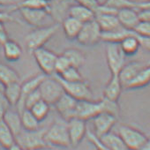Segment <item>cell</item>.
Listing matches in <instances>:
<instances>
[{
  "instance_id": "cell-1",
  "label": "cell",
  "mask_w": 150,
  "mask_h": 150,
  "mask_svg": "<svg viewBox=\"0 0 150 150\" xmlns=\"http://www.w3.org/2000/svg\"><path fill=\"white\" fill-rule=\"evenodd\" d=\"M59 27L60 24L57 22L51 25L35 28L34 30L29 32L25 37V42L28 51L32 53L35 50L43 47L45 43L57 32Z\"/></svg>"
},
{
  "instance_id": "cell-2",
  "label": "cell",
  "mask_w": 150,
  "mask_h": 150,
  "mask_svg": "<svg viewBox=\"0 0 150 150\" xmlns=\"http://www.w3.org/2000/svg\"><path fill=\"white\" fill-rule=\"evenodd\" d=\"M44 139L47 145L67 148L71 146L68 130H67V123L63 120H57L50 126L45 130Z\"/></svg>"
},
{
  "instance_id": "cell-3",
  "label": "cell",
  "mask_w": 150,
  "mask_h": 150,
  "mask_svg": "<svg viewBox=\"0 0 150 150\" xmlns=\"http://www.w3.org/2000/svg\"><path fill=\"white\" fill-rule=\"evenodd\" d=\"M46 129H37L34 131H22L15 136V142L23 150H35L46 146L44 133Z\"/></svg>"
},
{
  "instance_id": "cell-4",
  "label": "cell",
  "mask_w": 150,
  "mask_h": 150,
  "mask_svg": "<svg viewBox=\"0 0 150 150\" xmlns=\"http://www.w3.org/2000/svg\"><path fill=\"white\" fill-rule=\"evenodd\" d=\"M39 91L42 99L50 105H54L55 103L64 93V88L55 75L46 76L39 86Z\"/></svg>"
},
{
  "instance_id": "cell-5",
  "label": "cell",
  "mask_w": 150,
  "mask_h": 150,
  "mask_svg": "<svg viewBox=\"0 0 150 150\" xmlns=\"http://www.w3.org/2000/svg\"><path fill=\"white\" fill-rule=\"evenodd\" d=\"M117 134L128 150H140L147 139V137L142 132L127 125H121L118 127Z\"/></svg>"
},
{
  "instance_id": "cell-6",
  "label": "cell",
  "mask_w": 150,
  "mask_h": 150,
  "mask_svg": "<svg viewBox=\"0 0 150 150\" xmlns=\"http://www.w3.org/2000/svg\"><path fill=\"white\" fill-rule=\"evenodd\" d=\"M55 75V74H54ZM57 79L61 83L64 91L76 99L77 101H83V100H93L94 96L91 88L89 87L88 83H87L85 81H73V82H68L64 81L61 79H59L57 75H55Z\"/></svg>"
},
{
  "instance_id": "cell-7",
  "label": "cell",
  "mask_w": 150,
  "mask_h": 150,
  "mask_svg": "<svg viewBox=\"0 0 150 150\" xmlns=\"http://www.w3.org/2000/svg\"><path fill=\"white\" fill-rule=\"evenodd\" d=\"M102 30L96 20L83 23L82 28L76 38L83 46H94L102 41Z\"/></svg>"
},
{
  "instance_id": "cell-8",
  "label": "cell",
  "mask_w": 150,
  "mask_h": 150,
  "mask_svg": "<svg viewBox=\"0 0 150 150\" xmlns=\"http://www.w3.org/2000/svg\"><path fill=\"white\" fill-rule=\"evenodd\" d=\"M39 68L46 76H52L55 74V63L57 54L50 50L41 47L32 52Z\"/></svg>"
},
{
  "instance_id": "cell-9",
  "label": "cell",
  "mask_w": 150,
  "mask_h": 150,
  "mask_svg": "<svg viewBox=\"0 0 150 150\" xmlns=\"http://www.w3.org/2000/svg\"><path fill=\"white\" fill-rule=\"evenodd\" d=\"M106 60L111 74L118 75L125 64V55L122 51L119 43L108 42L106 47Z\"/></svg>"
},
{
  "instance_id": "cell-10",
  "label": "cell",
  "mask_w": 150,
  "mask_h": 150,
  "mask_svg": "<svg viewBox=\"0 0 150 150\" xmlns=\"http://www.w3.org/2000/svg\"><path fill=\"white\" fill-rule=\"evenodd\" d=\"M103 111H104V106H103V100L78 101L76 106V111H75V117L88 121Z\"/></svg>"
},
{
  "instance_id": "cell-11",
  "label": "cell",
  "mask_w": 150,
  "mask_h": 150,
  "mask_svg": "<svg viewBox=\"0 0 150 150\" xmlns=\"http://www.w3.org/2000/svg\"><path fill=\"white\" fill-rule=\"evenodd\" d=\"M117 117L109 112H101L97 116L92 118L93 126H94V133L101 138L106 133L111 132L112 128L117 123Z\"/></svg>"
},
{
  "instance_id": "cell-12",
  "label": "cell",
  "mask_w": 150,
  "mask_h": 150,
  "mask_svg": "<svg viewBox=\"0 0 150 150\" xmlns=\"http://www.w3.org/2000/svg\"><path fill=\"white\" fill-rule=\"evenodd\" d=\"M66 123L71 146H76L82 141L87 134L88 129L86 121L78 117H73L66 121Z\"/></svg>"
},
{
  "instance_id": "cell-13",
  "label": "cell",
  "mask_w": 150,
  "mask_h": 150,
  "mask_svg": "<svg viewBox=\"0 0 150 150\" xmlns=\"http://www.w3.org/2000/svg\"><path fill=\"white\" fill-rule=\"evenodd\" d=\"M77 100L66 94L65 92L60 96V98L55 103V108L62 119L68 121L75 117Z\"/></svg>"
},
{
  "instance_id": "cell-14",
  "label": "cell",
  "mask_w": 150,
  "mask_h": 150,
  "mask_svg": "<svg viewBox=\"0 0 150 150\" xmlns=\"http://www.w3.org/2000/svg\"><path fill=\"white\" fill-rule=\"evenodd\" d=\"M23 20L30 26L38 28L43 26L46 18L50 15L49 11L45 9H32V8H19Z\"/></svg>"
},
{
  "instance_id": "cell-15",
  "label": "cell",
  "mask_w": 150,
  "mask_h": 150,
  "mask_svg": "<svg viewBox=\"0 0 150 150\" xmlns=\"http://www.w3.org/2000/svg\"><path fill=\"white\" fill-rule=\"evenodd\" d=\"M45 77L46 75L44 73H37L35 76L26 80L23 83H21V96L18 104L16 105V109L19 112H21L22 110V103L25 97L32 91L38 89L40 84Z\"/></svg>"
},
{
  "instance_id": "cell-16",
  "label": "cell",
  "mask_w": 150,
  "mask_h": 150,
  "mask_svg": "<svg viewBox=\"0 0 150 150\" xmlns=\"http://www.w3.org/2000/svg\"><path fill=\"white\" fill-rule=\"evenodd\" d=\"M120 25L128 30H133L139 21V13L134 8H122L117 13Z\"/></svg>"
},
{
  "instance_id": "cell-17",
  "label": "cell",
  "mask_w": 150,
  "mask_h": 150,
  "mask_svg": "<svg viewBox=\"0 0 150 150\" xmlns=\"http://www.w3.org/2000/svg\"><path fill=\"white\" fill-rule=\"evenodd\" d=\"M2 119L11 129L14 136H16L22 131L23 127L21 125V114L17 110V109L13 110V107H9L8 109H6L2 115Z\"/></svg>"
},
{
  "instance_id": "cell-18",
  "label": "cell",
  "mask_w": 150,
  "mask_h": 150,
  "mask_svg": "<svg viewBox=\"0 0 150 150\" xmlns=\"http://www.w3.org/2000/svg\"><path fill=\"white\" fill-rule=\"evenodd\" d=\"M123 88H124L119 80L118 75L111 74L110 81L105 86V88L103 91V97L110 101L117 102L121 96Z\"/></svg>"
},
{
  "instance_id": "cell-19",
  "label": "cell",
  "mask_w": 150,
  "mask_h": 150,
  "mask_svg": "<svg viewBox=\"0 0 150 150\" xmlns=\"http://www.w3.org/2000/svg\"><path fill=\"white\" fill-rule=\"evenodd\" d=\"M95 20L99 25L102 32L114 31L122 27L116 13H96Z\"/></svg>"
},
{
  "instance_id": "cell-20",
  "label": "cell",
  "mask_w": 150,
  "mask_h": 150,
  "mask_svg": "<svg viewBox=\"0 0 150 150\" xmlns=\"http://www.w3.org/2000/svg\"><path fill=\"white\" fill-rule=\"evenodd\" d=\"M143 66L144 65L142 64V63L138 61H132L127 64L125 63V64L123 66L120 72L118 73L119 80L124 88L135 77V75L140 71Z\"/></svg>"
},
{
  "instance_id": "cell-21",
  "label": "cell",
  "mask_w": 150,
  "mask_h": 150,
  "mask_svg": "<svg viewBox=\"0 0 150 150\" xmlns=\"http://www.w3.org/2000/svg\"><path fill=\"white\" fill-rule=\"evenodd\" d=\"M68 16L78 20L81 23H86L95 20L96 13L93 10L80 4L71 5L68 9Z\"/></svg>"
},
{
  "instance_id": "cell-22",
  "label": "cell",
  "mask_w": 150,
  "mask_h": 150,
  "mask_svg": "<svg viewBox=\"0 0 150 150\" xmlns=\"http://www.w3.org/2000/svg\"><path fill=\"white\" fill-rule=\"evenodd\" d=\"M150 83V65H144L135 77L125 86V89H138L149 85Z\"/></svg>"
},
{
  "instance_id": "cell-23",
  "label": "cell",
  "mask_w": 150,
  "mask_h": 150,
  "mask_svg": "<svg viewBox=\"0 0 150 150\" xmlns=\"http://www.w3.org/2000/svg\"><path fill=\"white\" fill-rule=\"evenodd\" d=\"M83 23L71 16L65 17L62 21V28L67 39L76 40Z\"/></svg>"
},
{
  "instance_id": "cell-24",
  "label": "cell",
  "mask_w": 150,
  "mask_h": 150,
  "mask_svg": "<svg viewBox=\"0 0 150 150\" xmlns=\"http://www.w3.org/2000/svg\"><path fill=\"white\" fill-rule=\"evenodd\" d=\"M2 46L4 57L7 61L16 62L21 57L22 48L17 42L9 38Z\"/></svg>"
},
{
  "instance_id": "cell-25",
  "label": "cell",
  "mask_w": 150,
  "mask_h": 150,
  "mask_svg": "<svg viewBox=\"0 0 150 150\" xmlns=\"http://www.w3.org/2000/svg\"><path fill=\"white\" fill-rule=\"evenodd\" d=\"M119 45H120V48H121L122 51L124 52V54L126 57L127 56L130 57V56L135 55L138 52V50H139V49L140 47L138 36L133 32V30H132V32L129 35L125 37L119 42Z\"/></svg>"
},
{
  "instance_id": "cell-26",
  "label": "cell",
  "mask_w": 150,
  "mask_h": 150,
  "mask_svg": "<svg viewBox=\"0 0 150 150\" xmlns=\"http://www.w3.org/2000/svg\"><path fill=\"white\" fill-rule=\"evenodd\" d=\"M4 96L11 107H16L21 96V84L20 81L6 85L4 87Z\"/></svg>"
},
{
  "instance_id": "cell-27",
  "label": "cell",
  "mask_w": 150,
  "mask_h": 150,
  "mask_svg": "<svg viewBox=\"0 0 150 150\" xmlns=\"http://www.w3.org/2000/svg\"><path fill=\"white\" fill-rule=\"evenodd\" d=\"M109 150H128L120 136L114 132H108L100 138Z\"/></svg>"
},
{
  "instance_id": "cell-28",
  "label": "cell",
  "mask_w": 150,
  "mask_h": 150,
  "mask_svg": "<svg viewBox=\"0 0 150 150\" xmlns=\"http://www.w3.org/2000/svg\"><path fill=\"white\" fill-rule=\"evenodd\" d=\"M15 143V136L7 126L5 121L0 117V145L2 148L7 150Z\"/></svg>"
},
{
  "instance_id": "cell-29",
  "label": "cell",
  "mask_w": 150,
  "mask_h": 150,
  "mask_svg": "<svg viewBox=\"0 0 150 150\" xmlns=\"http://www.w3.org/2000/svg\"><path fill=\"white\" fill-rule=\"evenodd\" d=\"M16 81H20L18 72L11 66L0 63V83L6 86Z\"/></svg>"
},
{
  "instance_id": "cell-30",
  "label": "cell",
  "mask_w": 150,
  "mask_h": 150,
  "mask_svg": "<svg viewBox=\"0 0 150 150\" xmlns=\"http://www.w3.org/2000/svg\"><path fill=\"white\" fill-rule=\"evenodd\" d=\"M21 125L24 130L34 131L40 128V121L33 115L28 109H24L21 113Z\"/></svg>"
},
{
  "instance_id": "cell-31",
  "label": "cell",
  "mask_w": 150,
  "mask_h": 150,
  "mask_svg": "<svg viewBox=\"0 0 150 150\" xmlns=\"http://www.w3.org/2000/svg\"><path fill=\"white\" fill-rule=\"evenodd\" d=\"M63 54L67 57L71 66L80 68L85 64V55L81 50L78 49H67L63 52Z\"/></svg>"
},
{
  "instance_id": "cell-32",
  "label": "cell",
  "mask_w": 150,
  "mask_h": 150,
  "mask_svg": "<svg viewBox=\"0 0 150 150\" xmlns=\"http://www.w3.org/2000/svg\"><path fill=\"white\" fill-rule=\"evenodd\" d=\"M50 104L43 101L42 99L40 100L38 103H36L35 105H33L29 110L33 113V115L40 121H43L49 115L50 112Z\"/></svg>"
},
{
  "instance_id": "cell-33",
  "label": "cell",
  "mask_w": 150,
  "mask_h": 150,
  "mask_svg": "<svg viewBox=\"0 0 150 150\" xmlns=\"http://www.w3.org/2000/svg\"><path fill=\"white\" fill-rule=\"evenodd\" d=\"M56 75V74H55ZM57 76L64 81H68V82H73V81H82V75L79 71V68L74 67V66H69L66 70H64L61 74L57 75Z\"/></svg>"
},
{
  "instance_id": "cell-34",
  "label": "cell",
  "mask_w": 150,
  "mask_h": 150,
  "mask_svg": "<svg viewBox=\"0 0 150 150\" xmlns=\"http://www.w3.org/2000/svg\"><path fill=\"white\" fill-rule=\"evenodd\" d=\"M21 7L32 9H45L49 11V3L45 0H22L16 6V9Z\"/></svg>"
},
{
  "instance_id": "cell-35",
  "label": "cell",
  "mask_w": 150,
  "mask_h": 150,
  "mask_svg": "<svg viewBox=\"0 0 150 150\" xmlns=\"http://www.w3.org/2000/svg\"><path fill=\"white\" fill-rule=\"evenodd\" d=\"M103 4L117 11L122 8H134L135 9L134 0H105L104 3Z\"/></svg>"
},
{
  "instance_id": "cell-36",
  "label": "cell",
  "mask_w": 150,
  "mask_h": 150,
  "mask_svg": "<svg viewBox=\"0 0 150 150\" xmlns=\"http://www.w3.org/2000/svg\"><path fill=\"white\" fill-rule=\"evenodd\" d=\"M40 100H42V96H41V94H40L39 89H36V90L32 91L31 93H29L25 97V99L23 101V103H22V110L24 109H28L29 110L33 105H35Z\"/></svg>"
},
{
  "instance_id": "cell-37",
  "label": "cell",
  "mask_w": 150,
  "mask_h": 150,
  "mask_svg": "<svg viewBox=\"0 0 150 150\" xmlns=\"http://www.w3.org/2000/svg\"><path fill=\"white\" fill-rule=\"evenodd\" d=\"M69 66H71V64L67 59V57L63 53L61 55H57L55 63V74L56 75L61 74Z\"/></svg>"
},
{
  "instance_id": "cell-38",
  "label": "cell",
  "mask_w": 150,
  "mask_h": 150,
  "mask_svg": "<svg viewBox=\"0 0 150 150\" xmlns=\"http://www.w3.org/2000/svg\"><path fill=\"white\" fill-rule=\"evenodd\" d=\"M133 32L139 36L150 37V21H139L133 28Z\"/></svg>"
},
{
  "instance_id": "cell-39",
  "label": "cell",
  "mask_w": 150,
  "mask_h": 150,
  "mask_svg": "<svg viewBox=\"0 0 150 150\" xmlns=\"http://www.w3.org/2000/svg\"><path fill=\"white\" fill-rule=\"evenodd\" d=\"M75 1L77 2V4L84 6L93 10L94 12H96V10L100 6V3L98 0H75Z\"/></svg>"
},
{
  "instance_id": "cell-40",
  "label": "cell",
  "mask_w": 150,
  "mask_h": 150,
  "mask_svg": "<svg viewBox=\"0 0 150 150\" xmlns=\"http://www.w3.org/2000/svg\"><path fill=\"white\" fill-rule=\"evenodd\" d=\"M0 22L6 23V22H18V21L13 18L8 12L4 10H0Z\"/></svg>"
},
{
  "instance_id": "cell-41",
  "label": "cell",
  "mask_w": 150,
  "mask_h": 150,
  "mask_svg": "<svg viewBox=\"0 0 150 150\" xmlns=\"http://www.w3.org/2000/svg\"><path fill=\"white\" fill-rule=\"evenodd\" d=\"M8 39H9V36L6 29L5 23L0 22V45H3Z\"/></svg>"
},
{
  "instance_id": "cell-42",
  "label": "cell",
  "mask_w": 150,
  "mask_h": 150,
  "mask_svg": "<svg viewBox=\"0 0 150 150\" xmlns=\"http://www.w3.org/2000/svg\"><path fill=\"white\" fill-rule=\"evenodd\" d=\"M135 9L137 11L142 10V9H150V0L135 1Z\"/></svg>"
},
{
  "instance_id": "cell-43",
  "label": "cell",
  "mask_w": 150,
  "mask_h": 150,
  "mask_svg": "<svg viewBox=\"0 0 150 150\" xmlns=\"http://www.w3.org/2000/svg\"><path fill=\"white\" fill-rule=\"evenodd\" d=\"M137 36L139 41L140 47H143L146 50L150 51V37H143V36H139L138 35H137Z\"/></svg>"
},
{
  "instance_id": "cell-44",
  "label": "cell",
  "mask_w": 150,
  "mask_h": 150,
  "mask_svg": "<svg viewBox=\"0 0 150 150\" xmlns=\"http://www.w3.org/2000/svg\"><path fill=\"white\" fill-rule=\"evenodd\" d=\"M138 13H139V21H150V9H142V10H139Z\"/></svg>"
},
{
  "instance_id": "cell-45",
  "label": "cell",
  "mask_w": 150,
  "mask_h": 150,
  "mask_svg": "<svg viewBox=\"0 0 150 150\" xmlns=\"http://www.w3.org/2000/svg\"><path fill=\"white\" fill-rule=\"evenodd\" d=\"M35 150H61V149H59V148H57V147H56V146H52L46 145V146H42V147H40V148L35 149Z\"/></svg>"
},
{
  "instance_id": "cell-46",
  "label": "cell",
  "mask_w": 150,
  "mask_h": 150,
  "mask_svg": "<svg viewBox=\"0 0 150 150\" xmlns=\"http://www.w3.org/2000/svg\"><path fill=\"white\" fill-rule=\"evenodd\" d=\"M140 150H150V138H147L146 141L143 145V146L140 148Z\"/></svg>"
},
{
  "instance_id": "cell-47",
  "label": "cell",
  "mask_w": 150,
  "mask_h": 150,
  "mask_svg": "<svg viewBox=\"0 0 150 150\" xmlns=\"http://www.w3.org/2000/svg\"><path fill=\"white\" fill-rule=\"evenodd\" d=\"M7 150H23V149H22V148H21V146H20L15 142V143H14L13 146H11Z\"/></svg>"
},
{
  "instance_id": "cell-48",
  "label": "cell",
  "mask_w": 150,
  "mask_h": 150,
  "mask_svg": "<svg viewBox=\"0 0 150 150\" xmlns=\"http://www.w3.org/2000/svg\"><path fill=\"white\" fill-rule=\"evenodd\" d=\"M45 1H47V2L49 3V2H50V1H52V0H45Z\"/></svg>"
},
{
  "instance_id": "cell-49",
  "label": "cell",
  "mask_w": 150,
  "mask_h": 150,
  "mask_svg": "<svg viewBox=\"0 0 150 150\" xmlns=\"http://www.w3.org/2000/svg\"><path fill=\"white\" fill-rule=\"evenodd\" d=\"M0 148H2V147H1V145H0Z\"/></svg>"
},
{
  "instance_id": "cell-50",
  "label": "cell",
  "mask_w": 150,
  "mask_h": 150,
  "mask_svg": "<svg viewBox=\"0 0 150 150\" xmlns=\"http://www.w3.org/2000/svg\"><path fill=\"white\" fill-rule=\"evenodd\" d=\"M96 150H99V149H96Z\"/></svg>"
}]
</instances>
